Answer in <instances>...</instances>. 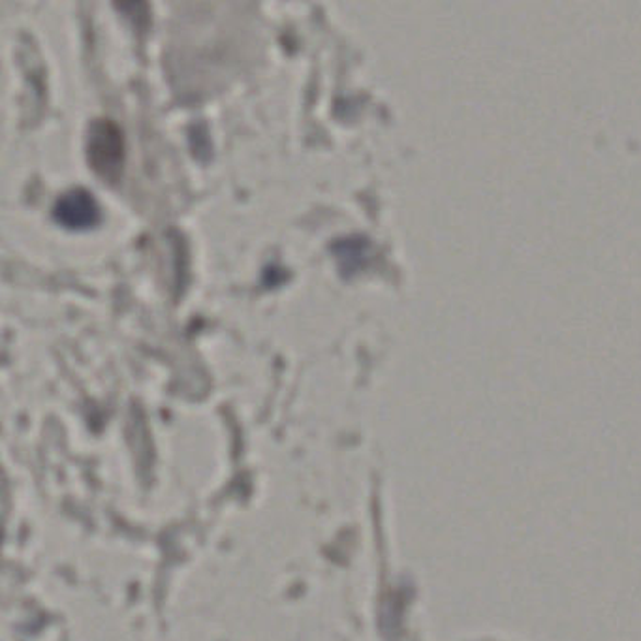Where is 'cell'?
<instances>
[{"label":"cell","instance_id":"1","mask_svg":"<svg viewBox=\"0 0 641 641\" xmlns=\"http://www.w3.org/2000/svg\"><path fill=\"white\" fill-rule=\"evenodd\" d=\"M87 158L91 168L106 181H117L124 163V138L116 122L95 119L88 124Z\"/></svg>","mask_w":641,"mask_h":641},{"label":"cell","instance_id":"2","mask_svg":"<svg viewBox=\"0 0 641 641\" xmlns=\"http://www.w3.org/2000/svg\"><path fill=\"white\" fill-rule=\"evenodd\" d=\"M100 205L85 189L67 190L54 205L55 223L68 230H88L100 223Z\"/></svg>","mask_w":641,"mask_h":641},{"label":"cell","instance_id":"3","mask_svg":"<svg viewBox=\"0 0 641 641\" xmlns=\"http://www.w3.org/2000/svg\"><path fill=\"white\" fill-rule=\"evenodd\" d=\"M331 250H333V254L337 258L341 271L345 273L346 277H352L354 273H358L364 268L369 244H367V239H364V237H343V239H337L333 244Z\"/></svg>","mask_w":641,"mask_h":641}]
</instances>
